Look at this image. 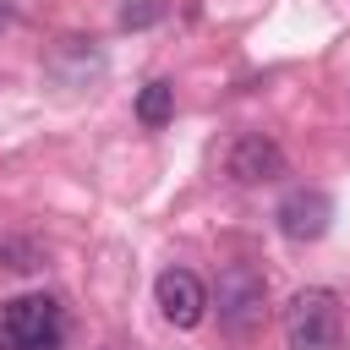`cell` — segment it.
I'll list each match as a JSON object with an SVG mask.
<instances>
[{
  "label": "cell",
  "mask_w": 350,
  "mask_h": 350,
  "mask_svg": "<svg viewBox=\"0 0 350 350\" xmlns=\"http://www.w3.org/2000/svg\"><path fill=\"white\" fill-rule=\"evenodd\" d=\"M284 345L290 350H345V306L334 290L306 284L284 301Z\"/></svg>",
  "instance_id": "obj_1"
},
{
  "label": "cell",
  "mask_w": 350,
  "mask_h": 350,
  "mask_svg": "<svg viewBox=\"0 0 350 350\" xmlns=\"http://www.w3.org/2000/svg\"><path fill=\"white\" fill-rule=\"evenodd\" d=\"M66 312L55 295H11L0 306V350H60Z\"/></svg>",
  "instance_id": "obj_2"
},
{
  "label": "cell",
  "mask_w": 350,
  "mask_h": 350,
  "mask_svg": "<svg viewBox=\"0 0 350 350\" xmlns=\"http://www.w3.org/2000/svg\"><path fill=\"white\" fill-rule=\"evenodd\" d=\"M153 301H159L164 323H175V328H197L202 312H208V290L191 268H164L159 284H153Z\"/></svg>",
  "instance_id": "obj_3"
},
{
  "label": "cell",
  "mask_w": 350,
  "mask_h": 350,
  "mask_svg": "<svg viewBox=\"0 0 350 350\" xmlns=\"http://www.w3.org/2000/svg\"><path fill=\"white\" fill-rule=\"evenodd\" d=\"M219 323L230 334H252L262 323V279L252 268H230L219 279Z\"/></svg>",
  "instance_id": "obj_4"
},
{
  "label": "cell",
  "mask_w": 350,
  "mask_h": 350,
  "mask_svg": "<svg viewBox=\"0 0 350 350\" xmlns=\"http://www.w3.org/2000/svg\"><path fill=\"white\" fill-rule=\"evenodd\" d=\"M279 230L290 241H323L328 235V219H334V197L317 191V186H295L284 202H279Z\"/></svg>",
  "instance_id": "obj_5"
},
{
  "label": "cell",
  "mask_w": 350,
  "mask_h": 350,
  "mask_svg": "<svg viewBox=\"0 0 350 350\" xmlns=\"http://www.w3.org/2000/svg\"><path fill=\"white\" fill-rule=\"evenodd\" d=\"M230 175H235L241 186L279 180V175H284V153H279V142H268L262 131H246V137L230 148Z\"/></svg>",
  "instance_id": "obj_6"
},
{
  "label": "cell",
  "mask_w": 350,
  "mask_h": 350,
  "mask_svg": "<svg viewBox=\"0 0 350 350\" xmlns=\"http://www.w3.org/2000/svg\"><path fill=\"white\" fill-rule=\"evenodd\" d=\"M170 115H175V88H170V82H148V88L137 93V120H142L148 131H159V126H170Z\"/></svg>",
  "instance_id": "obj_7"
},
{
  "label": "cell",
  "mask_w": 350,
  "mask_h": 350,
  "mask_svg": "<svg viewBox=\"0 0 350 350\" xmlns=\"http://www.w3.org/2000/svg\"><path fill=\"white\" fill-rule=\"evenodd\" d=\"M164 11H170V0H126L120 5V27L126 33H142V27L164 22Z\"/></svg>",
  "instance_id": "obj_8"
},
{
  "label": "cell",
  "mask_w": 350,
  "mask_h": 350,
  "mask_svg": "<svg viewBox=\"0 0 350 350\" xmlns=\"http://www.w3.org/2000/svg\"><path fill=\"white\" fill-rule=\"evenodd\" d=\"M5 22H11V0H0V27H5Z\"/></svg>",
  "instance_id": "obj_9"
}]
</instances>
